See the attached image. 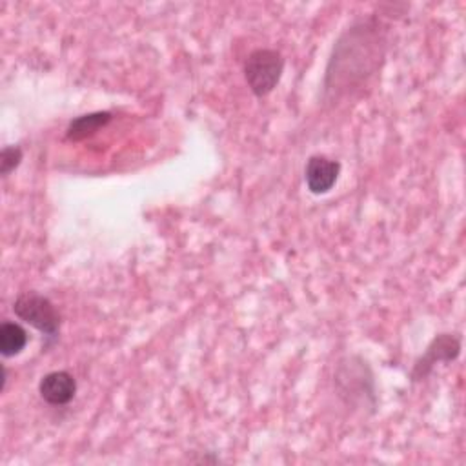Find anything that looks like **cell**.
Returning a JSON list of instances; mask_svg holds the SVG:
<instances>
[{
  "label": "cell",
  "mask_w": 466,
  "mask_h": 466,
  "mask_svg": "<svg viewBox=\"0 0 466 466\" xmlns=\"http://www.w3.org/2000/svg\"><path fill=\"white\" fill-rule=\"evenodd\" d=\"M384 44L379 22L373 18L359 20L348 27L333 46L326 67L324 93L335 98L373 75L384 58Z\"/></svg>",
  "instance_id": "cell-1"
},
{
  "label": "cell",
  "mask_w": 466,
  "mask_h": 466,
  "mask_svg": "<svg viewBox=\"0 0 466 466\" xmlns=\"http://www.w3.org/2000/svg\"><path fill=\"white\" fill-rule=\"evenodd\" d=\"M13 313L46 337V348L58 339L62 319L47 297L36 291H24L15 299Z\"/></svg>",
  "instance_id": "cell-2"
},
{
  "label": "cell",
  "mask_w": 466,
  "mask_h": 466,
  "mask_svg": "<svg viewBox=\"0 0 466 466\" xmlns=\"http://www.w3.org/2000/svg\"><path fill=\"white\" fill-rule=\"evenodd\" d=\"M284 56L277 49L258 47L251 51L244 60V78L251 93L258 98L269 95L284 71Z\"/></svg>",
  "instance_id": "cell-3"
},
{
  "label": "cell",
  "mask_w": 466,
  "mask_h": 466,
  "mask_svg": "<svg viewBox=\"0 0 466 466\" xmlns=\"http://www.w3.org/2000/svg\"><path fill=\"white\" fill-rule=\"evenodd\" d=\"M335 382L340 393L350 397V402L359 399V400H364V406H366V400H368V404L375 410V384H373L371 370L366 360H362L357 355H351L340 360L335 375Z\"/></svg>",
  "instance_id": "cell-4"
},
{
  "label": "cell",
  "mask_w": 466,
  "mask_h": 466,
  "mask_svg": "<svg viewBox=\"0 0 466 466\" xmlns=\"http://www.w3.org/2000/svg\"><path fill=\"white\" fill-rule=\"evenodd\" d=\"M461 353V337L457 333H439L428 344L426 351L415 360L410 379L411 382H419L426 379L435 364L453 362Z\"/></svg>",
  "instance_id": "cell-5"
},
{
  "label": "cell",
  "mask_w": 466,
  "mask_h": 466,
  "mask_svg": "<svg viewBox=\"0 0 466 466\" xmlns=\"http://www.w3.org/2000/svg\"><path fill=\"white\" fill-rule=\"evenodd\" d=\"M339 173V160L328 158L326 155H311L304 167V180L313 195H324L337 184Z\"/></svg>",
  "instance_id": "cell-6"
},
{
  "label": "cell",
  "mask_w": 466,
  "mask_h": 466,
  "mask_svg": "<svg viewBox=\"0 0 466 466\" xmlns=\"http://www.w3.org/2000/svg\"><path fill=\"white\" fill-rule=\"evenodd\" d=\"M40 397L51 406H64L73 400L76 393V380L69 371L56 370L46 373L38 382Z\"/></svg>",
  "instance_id": "cell-7"
},
{
  "label": "cell",
  "mask_w": 466,
  "mask_h": 466,
  "mask_svg": "<svg viewBox=\"0 0 466 466\" xmlns=\"http://www.w3.org/2000/svg\"><path fill=\"white\" fill-rule=\"evenodd\" d=\"M113 115L109 111H93L80 116H75L66 127V140L80 142L87 137H93L98 129L111 122Z\"/></svg>",
  "instance_id": "cell-8"
},
{
  "label": "cell",
  "mask_w": 466,
  "mask_h": 466,
  "mask_svg": "<svg viewBox=\"0 0 466 466\" xmlns=\"http://www.w3.org/2000/svg\"><path fill=\"white\" fill-rule=\"evenodd\" d=\"M27 344V331L18 324L5 320L0 326V353L4 357H15L22 353Z\"/></svg>",
  "instance_id": "cell-9"
},
{
  "label": "cell",
  "mask_w": 466,
  "mask_h": 466,
  "mask_svg": "<svg viewBox=\"0 0 466 466\" xmlns=\"http://www.w3.org/2000/svg\"><path fill=\"white\" fill-rule=\"evenodd\" d=\"M24 158V151L20 146H4L0 153V175L7 177L15 171Z\"/></svg>",
  "instance_id": "cell-10"
}]
</instances>
